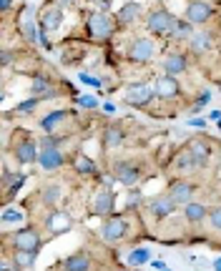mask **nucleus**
Listing matches in <instances>:
<instances>
[{
    "instance_id": "b1692460",
    "label": "nucleus",
    "mask_w": 221,
    "mask_h": 271,
    "mask_svg": "<svg viewBox=\"0 0 221 271\" xmlns=\"http://www.w3.org/2000/svg\"><path fill=\"white\" fill-rule=\"evenodd\" d=\"M106 143H108V146H121V143H124V133H121L116 126H111V128L106 131Z\"/></svg>"
},
{
    "instance_id": "f3484780",
    "label": "nucleus",
    "mask_w": 221,
    "mask_h": 271,
    "mask_svg": "<svg viewBox=\"0 0 221 271\" xmlns=\"http://www.w3.org/2000/svg\"><path fill=\"white\" fill-rule=\"evenodd\" d=\"M65 269H68V271H88V269H91V261H88V256H86V254H76V256H68Z\"/></svg>"
},
{
    "instance_id": "dca6fc26",
    "label": "nucleus",
    "mask_w": 221,
    "mask_h": 271,
    "mask_svg": "<svg viewBox=\"0 0 221 271\" xmlns=\"http://www.w3.org/2000/svg\"><path fill=\"white\" fill-rule=\"evenodd\" d=\"M61 23H63V10H61V8H51V10H45V15H43V28L56 30Z\"/></svg>"
},
{
    "instance_id": "473e14b6",
    "label": "nucleus",
    "mask_w": 221,
    "mask_h": 271,
    "mask_svg": "<svg viewBox=\"0 0 221 271\" xmlns=\"http://www.w3.org/2000/svg\"><path fill=\"white\" fill-rule=\"evenodd\" d=\"M78 106H83V108H93V106H98V98H91V95H81V98H78Z\"/></svg>"
},
{
    "instance_id": "4468645a",
    "label": "nucleus",
    "mask_w": 221,
    "mask_h": 271,
    "mask_svg": "<svg viewBox=\"0 0 221 271\" xmlns=\"http://www.w3.org/2000/svg\"><path fill=\"white\" fill-rule=\"evenodd\" d=\"M174 209H176V201H174L171 196L156 199V201L151 204V211H154V216H158V218H166V216H168Z\"/></svg>"
},
{
    "instance_id": "a19ab883",
    "label": "nucleus",
    "mask_w": 221,
    "mask_h": 271,
    "mask_svg": "<svg viewBox=\"0 0 221 271\" xmlns=\"http://www.w3.org/2000/svg\"><path fill=\"white\" fill-rule=\"evenodd\" d=\"M214 269L221 271V259H216V261H214Z\"/></svg>"
},
{
    "instance_id": "39448f33",
    "label": "nucleus",
    "mask_w": 221,
    "mask_h": 271,
    "mask_svg": "<svg viewBox=\"0 0 221 271\" xmlns=\"http://www.w3.org/2000/svg\"><path fill=\"white\" fill-rule=\"evenodd\" d=\"M154 90L161 98H174V95H179V81L174 76H161V78H156Z\"/></svg>"
},
{
    "instance_id": "2eb2a0df",
    "label": "nucleus",
    "mask_w": 221,
    "mask_h": 271,
    "mask_svg": "<svg viewBox=\"0 0 221 271\" xmlns=\"http://www.w3.org/2000/svg\"><path fill=\"white\" fill-rule=\"evenodd\" d=\"M184 70H186V58H184V56L174 53V56L166 58V73H168V76H181Z\"/></svg>"
},
{
    "instance_id": "ea45409f",
    "label": "nucleus",
    "mask_w": 221,
    "mask_h": 271,
    "mask_svg": "<svg viewBox=\"0 0 221 271\" xmlns=\"http://www.w3.org/2000/svg\"><path fill=\"white\" fill-rule=\"evenodd\" d=\"M10 60H13V58H10V53H3V65H8Z\"/></svg>"
},
{
    "instance_id": "bb28decb",
    "label": "nucleus",
    "mask_w": 221,
    "mask_h": 271,
    "mask_svg": "<svg viewBox=\"0 0 221 271\" xmlns=\"http://www.w3.org/2000/svg\"><path fill=\"white\" fill-rule=\"evenodd\" d=\"M191 151L196 153V158H199V166H204V163H206V156H209V149H206V143H201V141H193V143H191Z\"/></svg>"
},
{
    "instance_id": "ddd939ff",
    "label": "nucleus",
    "mask_w": 221,
    "mask_h": 271,
    "mask_svg": "<svg viewBox=\"0 0 221 271\" xmlns=\"http://www.w3.org/2000/svg\"><path fill=\"white\" fill-rule=\"evenodd\" d=\"M70 226H73V221H70L68 213H53V216L48 218V229H51L53 234H65Z\"/></svg>"
},
{
    "instance_id": "5701e85b",
    "label": "nucleus",
    "mask_w": 221,
    "mask_h": 271,
    "mask_svg": "<svg viewBox=\"0 0 221 271\" xmlns=\"http://www.w3.org/2000/svg\"><path fill=\"white\" fill-rule=\"evenodd\" d=\"M206 216V209L201 204H186V218L189 221H201Z\"/></svg>"
},
{
    "instance_id": "58836bf2",
    "label": "nucleus",
    "mask_w": 221,
    "mask_h": 271,
    "mask_svg": "<svg viewBox=\"0 0 221 271\" xmlns=\"http://www.w3.org/2000/svg\"><path fill=\"white\" fill-rule=\"evenodd\" d=\"M8 5H10V0H0V10H3V13L8 10Z\"/></svg>"
},
{
    "instance_id": "1a4fd4ad",
    "label": "nucleus",
    "mask_w": 221,
    "mask_h": 271,
    "mask_svg": "<svg viewBox=\"0 0 221 271\" xmlns=\"http://www.w3.org/2000/svg\"><path fill=\"white\" fill-rule=\"evenodd\" d=\"M15 249H23V251H38V249H40L38 234L31 231V229L18 231V234H15Z\"/></svg>"
},
{
    "instance_id": "f257e3e1",
    "label": "nucleus",
    "mask_w": 221,
    "mask_h": 271,
    "mask_svg": "<svg viewBox=\"0 0 221 271\" xmlns=\"http://www.w3.org/2000/svg\"><path fill=\"white\" fill-rule=\"evenodd\" d=\"M176 26V18L168 13V10H156L151 18H149V30L154 35H168L171 38V30Z\"/></svg>"
},
{
    "instance_id": "412c9836",
    "label": "nucleus",
    "mask_w": 221,
    "mask_h": 271,
    "mask_svg": "<svg viewBox=\"0 0 221 271\" xmlns=\"http://www.w3.org/2000/svg\"><path fill=\"white\" fill-rule=\"evenodd\" d=\"M149 259H151L149 249H133L131 256H128V264H131V266H141V264H146Z\"/></svg>"
},
{
    "instance_id": "9b49d317",
    "label": "nucleus",
    "mask_w": 221,
    "mask_h": 271,
    "mask_svg": "<svg viewBox=\"0 0 221 271\" xmlns=\"http://www.w3.org/2000/svg\"><path fill=\"white\" fill-rule=\"evenodd\" d=\"M116 179L121 183H126V186H133L138 181V168L131 166V163H118L116 166Z\"/></svg>"
},
{
    "instance_id": "423d86ee",
    "label": "nucleus",
    "mask_w": 221,
    "mask_h": 271,
    "mask_svg": "<svg viewBox=\"0 0 221 271\" xmlns=\"http://www.w3.org/2000/svg\"><path fill=\"white\" fill-rule=\"evenodd\" d=\"M128 56L133 60H138V63H146V60L154 58V43H151L149 38H141V40L133 43V48H131Z\"/></svg>"
},
{
    "instance_id": "aec40b11",
    "label": "nucleus",
    "mask_w": 221,
    "mask_h": 271,
    "mask_svg": "<svg viewBox=\"0 0 221 271\" xmlns=\"http://www.w3.org/2000/svg\"><path fill=\"white\" fill-rule=\"evenodd\" d=\"M35 254H38V251H23V249H18L15 264H18L20 269H31L33 264H35Z\"/></svg>"
},
{
    "instance_id": "c9c22d12",
    "label": "nucleus",
    "mask_w": 221,
    "mask_h": 271,
    "mask_svg": "<svg viewBox=\"0 0 221 271\" xmlns=\"http://www.w3.org/2000/svg\"><path fill=\"white\" fill-rule=\"evenodd\" d=\"M211 224H214L216 229H221V209H214V211H211Z\"/></svg>"
},
{
    "instance_id": "0eeeda50",
    "label": "nucleus",
    "mask_w": 221,
    "mask_h": 271,
    "mask_svg": "<svg viewBox=\"0 0 221 271\" xmlns=\"http://www.w3.org/2000/svg\"><path fill=\"white\" fill-rule=\"evenodd\" d=\"M38 163L45 168V171H53V168H61L63 166V156L58 149H43L38 156Z\"/></svg>"
},
{
    "instance_id": "c756f323",
    "label": "nucleus",
    "mask_w": 221,
    "mask_h": 271,
    "mask_svg": "<svg viewBox=\"0 0 221 271\" xmlns=\"http://www.w3.org/2000/svg\"><path fill=\"white\" fill-rule=\"evenodd\" d=\"M58 199H61V188H58V186H51V188H45V193H43V201H45L48 206L58 204Z\"/></svg>"
},
{
    "instance_id": "4c0bfd02",
    "label": "nucleus",
    "mask_w": 221,
    "mask_h": 271,
    "mask_svg": "<svg viewBox=\"0 0 221 271\" xmlns=\"http://www.w3.org/2000/svg\"><path fill=\"white\" fill-rule=\"evenodd\" d=\"M136 201H141V196H138V193H131V199H128V206H136Z\"/></svg>"
},
{
    "instance_id": "f704fd0d",
    "label": "nucleus",
    "mask_w": 221,
    "mask_h": 271,
    "mask_svg": "<svg viewBox=\"0 0 221 271\" xmlns=\"http://www.w3.org/2000/svg\"><path fill=\"white\" fill-rule=\"evenodd\" d=\"M38 106V98H33V101H26V103H20L18 106V113H28V111H33Z\"/></svg>"
},
{
    "instance_id": "f03ea898",
    "label": "nucleus",
    "mask_w": 221,
    "mask_h": 271,
    "mask_svg": "<svg viewBox=\"0 0 221 271\" xmlns=\"http://www.w3.org/2000/svg\"><path fill=\"white\" fill-rule=\"evenodd\" d=\"M209 18H211V8H209L206 3H199V0L189 3V8H186V20H189L191 26H201V23H206Z\"/></svg>"
},
{
    "instance_id": "a878e982",
    "label": "nucleus",
    "mask_w": 221,
    "mask_h": 271,
    "mask_svg": "<svg viewBox=\"0 0 221 271\" xmlns=\"http://www.w3.org/2000/svg\"><path fill=\"white\" fill-rule=\"evenodd\" d=\"M63 118H65V113H63V111H53V113H51L48 118H43V120H40V126H43L45 131H53V126H56V123H61Z\"/></svg>"
},
{
    "instance_id": "9d476101",
    "label": "nucleus",
    "mask_w": 221,
    "mask_h": 271,
    "mask_svg": "<svg viewBox=\"0 0 221 271\" xmlns=\"http://www.w3.org/2000/svg\"><path fill=\"white\" fill-rule=\"evenodd\" d=\"M38 149H35V143L33 141H23L18 149H15V158L20 161V163H33V161H38Z\"/></svg>"
},
{
    "instance_id": "72a5a7b5",
    "label": "nucleus",
    "mask_w": 221,
    "mask_h": 271,
    "mask_svg": "<svg viewBox=\"0 0 221 271\" xmlns=\"http://www.w3.org/2000/svg\"><path fill=\"white\" fill-rule=\"evenodd\" d=\"M23 183H26V176H18V179L13 181V186H10V191H8V199H13V196L18 193V188H20Z\"/></svg>"
},
{
    "instance_id": "7c9ffc66",
    "label": "nucleus",
    "mask_w": 221,
    "mask_h": 271,
    "mask_svg": "<svg viewBox=\"0 0 221 271\" xmlns=\"http://www.w3.org/2000/svg\"><path fill=\"white\" fill-rule=\"evenodd\" d=\"M3 221H5V224H15V221H23V211H18V209H5V211H3Z\"/></svg>"
},
{
    "instance_id": "6ab92c4d",
    "label": "nucleus",
    "mask_w": 221,
    "mask_h": 271,
    "mask_svg": "<svg viewBox=\"0 0 221 271\" xmlns=\"http://www.w3.org/2000/svg\"><path fill=\"white\" fill-rule=\"evenodd\" d=\"M138 13H141V5H138V3H126V5L118 10V20H121V23H131V20H136Z\"/></svg>"
},
{
    "instance_id": "4be33fe9",
    "label": "nucleus",
    "mask_w": 221,
    "mask_h": 271,
    "mask_svg": "<svg viewBox=\"0 0 221 271\" xmlns=\"http://www.w3.org/2000/svg\"><path fill=\"white\" fill-rule=\"evenodd\" d=\"M193 166H199V158H196V153H193V151H184V153H179V168H193Z\"/></svg>"
},
{
    "instance_id": "20e7f679",
    "label": "nucleus",
    "mask_w": 221,
    "mask_h": 271,
    "mask_svg": "<svg viewBox=\"0 0 221 271\" xmlns=\"http://www.w3.org/2000/svg\"><path fill=\"white\" fill-rule=\"evenodd\" d=\"M154 95H156V90L149 88V86H131L126 90V101L131 106H146Z\"/></svg>"
},
{
    "instance_id": "2f4dec72",
    "label": "nucleus",
    "mask_w": 221,
    "mask_h": 271,
    "mask_svg": "<svg viewBox=\"0 0 221 271\" xmlns=\"http://www.w3.org/2000/svg\"><path fill=\"white\" fill-rule=\"evenodd\" d=\"M33 93H48V95H51L48 81H45V78H35V81H33Z\"/></svg>"
},
{
    "instance_id": "cd10ccee",
    "label": "nucleus",
    "mask_w": 221,
    "mask_h": 271,
    "mask_svg": "<svg viewBox=\"0 0 221 271\" xmlns=\"http://www.w3.org/2000/svg\"><path fill=\"white\" fill-rule=\"evenodd\" d=\"M191 48H193L196 53H204V51L209 48V35H206V33H201V35H193V40H191Z\"/></svg>"
},
{
    "instance_id": "79ce46f5",
    "label": "nucleus",
    "mask_w": 221,
    "mask_h": 271,
    "mask_svg": "<svg viewBox=\"0 0 221 271\" xmlns=\"http://www.w3.org/2000/svg\"><path fill=\"white\" fill-rule=\"evenodd\" d=\"M161 271H168V269H161Z\"/></svg>"
},
{
    "instance_id": "7ed1b4c3",
    "label": "nucleus",
    "mask_w": 221,
    "mask_h": 271,
    "mask_svg": "<svg viewBox=\"0 0 221 271\" xmlns=\"http://www.w3.org/2000/svg\"><path fill=\"white\" fill-rule=\"evenodd\" d=\"M124 236H126V221L124 218L113 216L103 224V239L106 241H121Z\"/></svg>"
},
{
    "instance_id": "c85d7f7f",
    "label": "nucleus",
    "mask_w": 221,
    "mask_h": 271,
    "mask_svg": "<svg viewBox=\"0 0 221 271\" xmlns=\"http://www.w3.org/2000/svg\"><path fill=\"white\" fill-rule=\"evenodd\" d=\"M76 168H78V174H95V166L86 156H78L76 158Z\"/></svg>"
},
{
    "instance_id": "f8f14e48",
    "label": "nucleus",
    "mask_w": 221,
    "mask_h": 271,
    "mask_svg": "<svg viewBox=\"0 0 221 271\" xmlns=\"http://www.w3.org/2000/svg\"><path fill=\"white\" fill-rule=\"evenodd\" d=\"M111 209H113V196H111L108 191L95 193V199H93V213L95 216H106Z\"/></svg>"
},
{
    "instance_id": "e433bc0d",
    "label": "nucleus",
    "mask_w": 221,
    "mask_h": 271,
    "mask_svg": "<svg viewBox=\"0 0 221 271\" xmlns=\"http://www.w3.org/2000/svg\"><path fill=\"white\" fill-rule=\"evenodd\" d=\"M81 81H83V83H88V86H95V88L101 86V81H95V78H91V76H81Z\"/></svg>"
},
{
    "instance_id": "6e6552de",
    "label": "nucleus",
    "mask_w": 221,
    "mask_h": 271,
    "mask_svg": "<svg viewBox=\"0 0 221 271\" xmlns=\"http://www.w3.org/2000/svg\"><path fill=\"white\" fill-rule=\"evenodd\" d=\"M88 30H91V35H95V38H108L111 35V20L103 13H95V15H91V20H88Z\"/></svg>"
},
{
    "instance_id": "393cba45",
    "label": "nucleus",
    "mask_w": 221,
    "mask_h": 271,
    "mask_svg": "<svg viewBox=\"0 0 221 271\" xmlns=\"http://www.w3.org/2000/svg\"><path fill=\"white\" fill-rule=\"evenodd\" d=\"M191 35V23L189 20H176V26L171 30V38H186Z\"/></svg>"
},
{
    "instance_id": "a211bd4d",
    "label": "nucleus",
    "mask_w": 221,
    "mask_h": 271,
    "mask_svg": "<svg viewBox=\"0 0 221 271\" xmlns=\"http://www.w3.org/2000/svg\"><path fill=\"white\" fill-rule=\"evenodd\" d=\"M191 193H193V186H191V183H176V186L171 188V199H174L176 204H186Z\"/></svg>"
}]
</instances>
